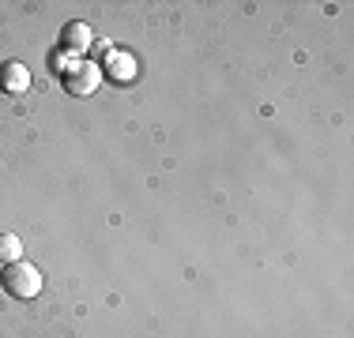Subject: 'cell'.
I'll use <instances>...</instances> for the list:
<instances>
[{
    "label": "cell",
    "mask_w": 354,
    "mask_h": 338,
    "mask_svg": "<svg viewBox=\"0 0 354 338\" xmlns=\"http://www.w3.org/2000/svg\"><path fill=\"white\" fill-rule=\"evenodd\" d=\"M0 286H4L15 301H30L41 293V270L35 264H23V259L19 264H8L0 270Z\"/></svg>",
    "instance_id": "1"
},
{
    "label": "cell",
    "mask_w": 354,
    "mask_h": 338,
    "mask_svg": "<svg viewBox=\"0 0 354 338\" xmlns=\"http://www.w3.org/2000/svg\"><path fill=\"white\" fill-rule=\"evenodd\" d=\"M61 83H64V90H68L72 98H91L95 87L102 83V68H98L95 61H72V64H64Z\"/></svg>",
    "instance_id": "2"
},
{
    "label": "cell",
    "mask_w": 354,
    "mask_h": 338,
    "mask_svg": "<svg viewBox=\"0 0 354 338\" xmlns=\"http://www.w3.org/2000/svg\"><path fill=\"white\" fill-rule=\"evenodd\" d=\"M30 87V68L19 64V61H8L0 64V90L4 95H23Z\"/></svg>",
    "instance_id": "3"
},
{
    "label": "cell",
    "mask_w": 354,
    "mask_h": 338,
    "mask_svg": "<svg viewBox=\"0 0 354 338\" xmlns=\"http://www.w3.org/2000/svg\"><path fill=\"white\" fill-rule=\"evenodd\" d=\"M91 41H95V34H91L87 23H64L61 27V49L64 53H83V49H91Z\"/></svg>",
    "instance_id": "4"
},
{
    "label": "cell",
    "mask_w": 354,
    "mask_h": 338,
    "mask_svg": "<svg viewBox=\"0 0 354 338\" xmlns=\"http://www.w3.org/2000/svg\"><path fill=\"white\" fill-rule=\"evenodd\" d=\"M98 68H102L109 79H117V83H121V79H132V75H136V61H132L129 53H117V49L106 57V64H98Z\"/></svg>",
    "instance_id": "5"
},
{
    "label": "cell",
    "mask_w": 354,
    "mask_h": 338,
    "mask_svg": "<svg viewBox=\"0 0 354 338\" xmlns=\"http://www.w3.org/2000/svg\"><path fill=\"white\" fill-rule=\"evenodd\" d=\"M19 256H23V241L15 233H0V264H19Z\"/></svg>",
    "instance_id": "6"
}]
</instances>
